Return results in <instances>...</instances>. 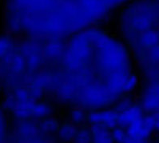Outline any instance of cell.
Returning <instances> with one entry per match:
<instances>
[{"mask_svg":"<svg viewBox=\"0 0 159 143\" xmlns=\"http://www.w3.org/2000/svg\"><path fill=\"white\" fill-rule=\"evenodd\" d=\"M142 90L151 91L159 97V80L155 82H151V83H147V85L145 87H143Z\"/></svg>","mask_w":159,"mask_h":143,"instance_id":"7a4b0ae2","label":"cell"},{"mask_svg":"<svg viewBox=\"0 0 159 143\" xmlns=\"http://www.w3.org/2000/svg\"><path fill=\"white\" fill-rule=\"evenodd\" d=\"M158 45H159V44H158Z\"/></svg>","mask_w":159,"mask_h":143,"instance_id":"5b68a950","label":"cell"},{"mask_svg":"<svg viewBox=\"0 0 159 143\" xmlns=\"http://www.w3.org/2000/svg\"><path fill=\"white\" fill-rule=\"evenodd\" d=\"M130 51L119 36L93 26L66 38L57 70L56 101L86 113L111 106L138 90Z\"/></svg>","mask_w":159,"mask_h":143,"instance_id":"6da1fadb","label":"cell"},{"mask_svg":"<svg viewBox=\"0 0 159 143\" xmlns=\"http://www.w3.org/2000/svg\"><path fill=\"white\" fill-rule=\"evenodd\" d=\"M157 31H158V33H159V25H158V26H157Z\"/></svg>","mask_w":159,"mask_h":143,"instance_id":"3957f363","label":"cell"},{"mask_svg":"<svg viewBox=\"0 0 159 143\" xmlns=\"http://www.w3.org/2000/svg\"><path fill=\"white\" fill-rule=\"evenodd\" d=\"M157 1H158V2H159V0H157Z\"/></svg>","mask_w":159,"mask_h":143,"instance_id":"277c9868","label":"cell"}]
</instances>
